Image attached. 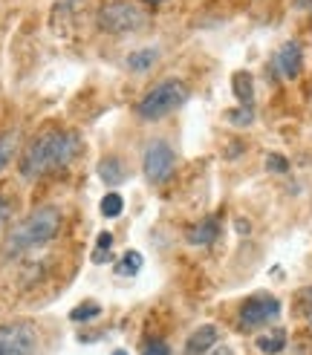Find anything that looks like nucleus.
Masks as SVG:
<instances>
[{
	"label": "nucleus",
	"instance_id": "4be33fe9",
	"mask_svg": "<svg viewBox=\"0 0 312 355\" xmlns=\"http://www.w3.org/2000/svg\"><path fill=\"white\" fill-rule=\"evenodd\" d=\"M301 304H304L306 321H309V327H312V289H304V292H301Z\"/></svg>",
	"mask_w": 312,
	"mask_h": 355
},
{
	"label": "nucleus",
	"instance_id": "9d476101",
	"mask_svg": "<svg viewBox=\"0 0 312 355\" xmlns=\"http://www.w3.org/2000/svg\"><path fill=\"white\" fill-rule=\"evenodd\" d=\"M220 237V220L217 217H205L202 223L188 228V243L191 245H211Z\"/></svg>",
	"mask_w": 312,
	"mask_h": 355
},
{
	"label": "nucleus",
	"instance_id": "a878e982",
	"mask_svg": "<svg viewBox=\"0 0 312 355\" xmlns=\"http://www.w3.org/2000/svg\"><path fill=\"white\" fill-rule=\"evenodd\" d=\"M145 3H150V6H156V3H162V0H145Z\"/></svg>",
	"mask_w": 312,
	"mask_h": 355
},
{
	"label": "nucleus",
	"instance_id": "dca6fc26",
	"mask_svg": "<svg viewBox=\"0 0 312 355\" xmlns=\"http://www.w3.org/2000/svg\"><path fill=\"white\" fill-rule=\"evenodd\" d=\"M121 211H125V200H121V193H116V191H110L107 197L101 200V217H119Z\"/></svg>",
	"mask_w": 312,
	"mask_h": 355
},
{
	"label": "nucleus",
	"instance_id": "a211bd4d",
	"mask_svg": "<svg viewBox=\"0 0 312 355\" xmlns=\"http://www.w3.org/2000/svg\"><path fill=\"white\" fill-rule=\"evenodd\" d=\"M229 121H232V124H237V128H249V124L254 121V110H252V107L232 110V113H229Z\"/></svg>",
	"mask_w": 312,
	"mask_h": 355
},
{
	"label": "nucleus",
	"instance_id": "5701e85b",
	"mask_svg": "<svg viewBox=\"0 0 312 355\" xmlns=\"http://www.w3.org/2000/svg\"><path fill=\"white\" fill-rule=\"evenodd\" d=\"M110 245H113V234L101 232V234H98V252H104V248H110Z\"/></svg>",
	"mask_w": 312,
	"mask_h": 355
},
{
	"label": "nucleus",
	"instance_id": "aec40b11",
	"mask_svg": "<svg viewBox=\"0 0 312 355\" xmlns=\"http://www.w3.org/2000/svg\"><path fill=\"white\" fill-rule=\"evenodd\" d=\"M266 168L272 173H286L289 171V162H286V156H281V153H269L266 156Z\"/></svg>",
	"mask_w": 312,
	"mask_h": 355
},
{
	"label": "nucleus",
	"instance_id": "b1692460",
	"mask_svg": "<svg viewBox=\"0 0 312 355\" xmlns=\"http://www.w3.org/2000/svg\"><path fill=\"white\" fill-rule=\"evenodd\" d=\"M211 355H234V349H232V347H217Z\"/></svg>",
	"mask_w": 312,
	"mask_h": 355
},
{
	"label": "nucleus",
	"instance_id": "412c9836",
	"mask_svg": "<svg viewBox=\"0 0 312 355\" xmlns=\"http://www.w3.org/2000/svg\"><path fill=\"white\" fill-rule=\"evenodd\" d=\"M145 355H171V347L165 341H153L145 347Z\"/></svg>",
	"mask_w": 312,
	"mask_h": 355
},
{
	"label": "nucleus",
	"instance_id": "0eeeda50",
	"mask_svg": "<svg viewBox=\"0 0 312 355\" xmlns=\"http://www.w3.org/2000/svg\"><path fill=\"white\" fill-rule=\"evenodd\" d=\"M281 315V300L260 292V295H252L246 304L240 306V327L243 329H257V327H266L272 324L275 318Z\"/></svg>",
	"mask_w": 312,
	"mask_h": 355
},
{
	"label": "nucleus",
	"instance_id": "ddd939ff",
	"mask_svg": "<svg viewBox=\"0 0 312 355\" xmlns=\"http://www.w3.org/2000/svg\"><path fill=\"white\" fill-rule=\"evenodd\" d=\"M98 171H101V180L107 182V185H119V182H125V180H128L125 162H121V159H116V156L104 159V162L98 165Z\"/></svg>",
	"mask_w": 312,
	"mask_h": 355
},
{
	"label": "nucleus",
	"instance_id": "6ab92c4d",
	"mask_svg": "<svg viewBox=\"0 0 312 355\" xmlns=\"http://www.w3.org/2000/svg\"><path fill=\"white\" fill-rule=\"evenodd\" d=\"M98 312H101V306H98V304H93V300H90V304H81L78 309L69 312V318H73V321H84V318H96Z\"/></svg>",
	"mask_w": 312,
	"mask_h": 355
},
{
	"label": "nucleus",
	"instance_id": "393cba45",
	"mask_svg": "<svg viewBox=\"0 0 312 355\" xmlns=\"http://www.w3.org/2000/svg\"><path fill=\"white\" fill-rule=\"evenodd\" d=\"M3 217H6V202L0 200V223H3Z\"/></svg>",
	"mask_w": 312,
	"mask_h": 355
},
{
	"label": "nucleus",
	"instance_id": "6e6552de",
	"mask_svg": "<svg viewBox=\"0 0 312 355\" xmlns=\"http://www.w3.org/2000/svg\"><path fill=\"white\" fill-rule=\"evenodd\" d=\"M277 67L286 78H298L301 67H304V49L298 41H286L281 49H277Z\"/></svg>",
	"mask_w": 312,
	"mask_h": 355
},
{
	"label": "nucleus",
	"instance_id": "f3484780",
	"mask_svg": "<svg viewBox=\"0 0 312 355\" xmlns=\"http://www.w3.org/2000/svg\"><path fill=\"white\" fill-rule=\"evenodd\" d=\"M139 269H142V254H139V252H128L125 257L119 260V266H116V275L128 277V275H136Z\"/></svg>",
	"mask_w": 312,
	"mask_h": 355
},
{
	"label": "nucleus",
	"instance_id": "1a4fd4ad",
	"mask_svg": "<svg viewBox=\"0 0 312 355\" xmlns=\"http://www.w3.org/2000/svg\"><path fill=\"white\" fill-rule=\"evenodd\" d=\"M217 327L214 324H202L197 327L194 332L188 335V341H185V355H205L208 349H211L217 344Z\"/></svg>",
	"mask_w": 312,
	"mask_h": 355
},
{
	"label": "nucleus",
	"instance_id": "bb28decb",
	"mask_svg": "<svg viewBox=\"0 0 312 355\" xmlns=\"http://www.w3.org/2000/svg\"><path fill=\"white\" fill-rule=\"evenodd\" d=\"M113 355H128V352H125V349H116V352H113Z\"/></svg>",
	"mask_w": 312,
	"mask_h": 355
},
{
	"label": "nucleus",
	"instance_id": "f03ea898",
	"mask_svg": "<svg viewBox=\"0 0 312 355\" xmlns=\"http://www.w3.org/2000/svg\"><path fill=\"white\" fill-rule=\"evenodd\" d=\"M58 228H61V211L55 205L35 208L32 214L9 234L6 245H3V254L15 257V254L32 252V248H41V245H46L52 237L58 234Z\"/></svg>",
	"mask_w": 312,
	"mask_h": 355
},
{
	"label": "nucleus",
	"instance_id": "4468645a",
	"mask_svg": "<svg viewBox=\"0 0 312 355\" xmlns=\"http://www.w3.org/2000/svg\"><path fill=\"white\" fill-rule=\"evenodd\" d=\"M156 58H159V52H156L153 46H148V49L133 52V55L128 58V67H130V69H136V73H142V69H148L150 64H156Z\"/></svg>",
	"mask_w": 312,
	"mask_h": 355
},
{
	"label": "nucleus",
	"instance_id": "2eb2a0df",
	"mask_svg": "<svg viewBox=\"0 0 312 355\" xmlns=\"http://www.w3.org/2000/svg\"><path fill=\"white\" fill-rule=\"evenodd\" d=\"M17 130H6L3 136H0V171H3L9 165V159L15 156V148H17Z\"/></svg>",
	"mask_w": 312,
	"mask_h": 355
},
{
	"label": "nucleus",
	"instance_id": "9b49d317",
	"mask_svg": "<svg viewBox=\"0 0 312 355\" xmlns=\"http://www.w3.org/2000/svg\"><path fill=\"white\" fill-rule=\"evenodd\" d=\"M254 344H257V349L263 352V355H281L284 347H286V329L275 327V329H269V332H263V335H257Z\"/></svg>",
	"mask_w": 312,
	"mask_h": 355
},
{
	"label": "nucleus",
	"instance_id": "423d86ee",
	"mask_svg": "<svg viewBox=\"0 0 312 355\" xmlns=\"http://www.w3.org/2000/svg\"><path fill=\"white\" fill-rule=\"evenodd\" d=\"M173 168H177V153H173V148L168 141H150L142 156V171L148 176V182L159 185V182L171 180Z\"/></svg>",
	"mask_w": 312,
	"mask_h": 355
},
{
	"label": "nucleus",
	"instance_id": "7ed1b4c3",
	"mask_svg": "<svg viewBox=\"0 0 312 355\" xmlns=\"http://www.w3.org/2000/svg\"><path fill=\"white\" fill-rule=\"evenodd\" d=\"M191 90H188V84L180 81V78H168L162 84H156L153 90L145 93V98L136 104V113L148 119V121H156V119H165L168 113L173 110H180L182 104L188 101Z\"/></svg>",
	"mask_w": 312,
	"mask_h": 355
},
{
	"label": "nucleus",
	"instance_id": "20e7f679",
	"mask_svg": "<svg viewBox=\"0 0 312 355\" xmlns=\"http://www.w3.org/2000/svg\"><path fill=\"white\" fill-rule=\"evenodd\" d=\"M96 24L101 32L107 35H128V32H139L148 24L145 9H139L130 0H113V3L101 6Z\"/></svg>",
	"mask_w": 312,
	"mask_h": 355
},
{
	"label": "nucleus",
	"instance_id": "39448f33",
	"mask_svg": "<svg viewBox=\"0 0 312 355\" xmlns=\"http://www.w3.org/2000/svg\"><path fill=\"white\" fill-rule=\"evenodd\" d=\"M38 332L29 321H15L0 327V355H35Z\"/></svg>",
	"mask_w": 312,
	"mask_h": 355
},
{
	"label": "nucleus",
	"instance_id": "f8f14e48",
	"mask_svg": "<svg viewBox=\"0 0 312 355\" xmlns=\"http://www.w3.org/2000/svg\"><path fill=\"white\" fill-rule=\"evenodd\" d=\"M232 90H234V98L240 101V107H252V98H254V81L249 73H234L232 78Z\"/></svg>",
	"mask_w": 312,
	"mask_h": 355
},
{
	"label": "nucleus",
	"instance_id": "f257e3e1",
	"mask_svg": "<svg viewBox=\"0 0 312 355\" xmlns=\"http://www.w3.org/2000/svg\"><path fill=\"white\" fill-rule=\"evenodd\" d=\"M81 150V139L69 130H46L29 141V148L21 156V173L26 180H38V176L67 168Z\"/></svg>",
	"mask_w": 312,
	"mask_h": 355
}]
</instances>
